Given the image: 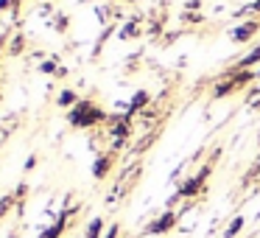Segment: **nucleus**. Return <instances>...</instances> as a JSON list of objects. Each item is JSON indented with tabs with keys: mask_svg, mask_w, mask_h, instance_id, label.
Segmentation results:
<instances>
[{
	"mask_svg": "<svg viewBox=\"0 0 260 238\" xmlns=\"http://www.w3.org/2000/svg\"><path fill=\"white\" fill-rule=\"evenodd\" d=\"M107 115L101 112L98 107H92L90 101H79L73 109H70V124L73 126H92L98 121H104Z\"/></svg>",
	"mask_w": 260,
	"mask_h": 238,
	"instance_id": "nucleus-1",
	"label": "nucleus"
},
{
	"mask_svg": "<svg viewBox=\"0 0 260 238\" xmlns=\"http://www.w3.org/2000/svg\"><path fill=\"white\" fill-rule=\"evenodd\" d=\"M207 176H210V168H202L193 180H187L185 185L179 188V196H196V193L204 188V180H207Z\"/></svg>",
	"mask_w": 260,
	"mask_h": 238,
	"instance_id": "nucleus-2",
	"label": "nucleus"
},
{
	"mask_svg": "<svg viewBox=\"0 0 260 238\" xmlns=\"http://www.w3.org/2000/svg\"><path fill=\"white\" fill-rule=\"evenodd\" d=\"M174 224H176V213H174V210H168V213L157 216V219H154L151 224H148V230H146V232H151V235H159V232H168Z\"/></svg>",
	"mask_w": 260,
	"mask_h": 238,
	"instance_id": "nucleus-3",
	"label": "nucleus"
},
{
	"mask_svg": "<svg viewBox=\"0 0 260 238\" xmlns=\"http://www.w3.org/2000/svg\"><path fill=\"white\" fill-rule=\"evenodd\" d=\"M254 31H257V23H246V25H241V28L232 31V40H235V42H246V40H252Z\"/></svg>",
	"mask_w": 260,
	"mask_h": 238,
	"instance_id": "nucleus-4",
	"label": "nucleus"
},
{
	"mask_svg": "<svg viewBox=\"0 0 260 238\" xmlns=\"http://www.w3.org/2000/svg\"><path fill=\"white\" fill-rule=\"evenodd\" d=\"M109 165H112V160H109V154H101V157L95 160V165H92V174H95V180H104V176H107Z\"/></svg>",
	"mask_w": 260,
	"mask_h": 238,
	"instance_id": "nucleus-5",
	"label": "nucleus"
},
{
	"mask_svg": "<svg viewBox=\"0 0 260 238\" xmlns=\"http://www.w3.org/2000/svg\"><path fill=\"white\" fill-rule=\"evenodd\" d=\"M14 126H17V115H6V118H0V143L12 135Z\"/></svg>",
	"mask_w": 260,
	"mask_h": 238,
	"instance_id": "nucleus-6",
	"label": "nucleus"
},
{
	"mask_svg": "<svg viewBox=\"0 0 260 238\" xmlns=\"http://www.w3.org/2000/svg\"><path fill=\"white\" fill-rule=\"evenodd\" d=\"M257 62H260V45L254 48V51H249L246 56H243L241 62H238V70H249L252 65H257Z\"/></svg>",
	"mask_w": 260,
	"mask_h": 238,
	"instance_id": "nucleus-7",
	"label": "nucleus"
},
{
	"mask_svg": "<svg viewBox=\"0 0 260 238\" xmlns=\"http://www.w3.org/2000/svg\"><path fill=\"white\" fill-rule=\"evenodd\" d=\"M148 104V93L146 90H137L135 93V98H132V107H129V112H137L140 107H146Z\"/></svg>",
	"mask_w": 260,
	"mask_h": 238,
	"instance_id": "nucleus-8",
	"label": "nucleus"
},
{
	"mask_svg": "<svg viewBox=\"0 0 260 238\" xmlns=\"http://www.w3.org/2000/svg\"><path fill=\"white\" fill-rule=\"evenodd\" d=\"M241 230H243V219H241V216H235V219L230 221V227L224 230V238H235Z\"/></svg>",
	"mask_w": 260,
	"mask_h": 238,
	"instance_id": "nucleus-9",
	"label": "nucleus"
},
{
	"mask_svg": "<svg viewBox=\"0 0 260 238\" xmlns=\"http://www.w3.org/2000/svg\"><path fill=\"white\" fill-rule=\"evenodd\" d=\"M101 232H104V221L101 219H92L90 227H87V238H101Z\"/></svg>",
	"mask_w": 260,
	"mask_h": 238,
	"instance_id": "nucleus-10",
	"label": "nucleus"
},
{
	"mask_svg": "<svg viewBox=\"0 0 260 238\" xmlns=\"http://www.w3.org/2000/svg\"><path fill=\"white\" fill-rule=\"evenodd\" d=\"M59 104H62V107H70V104H76V93L64 90L62 96H59Z\"/></svg>",
	"mask_w": 260,
	"mask_h": 238,
	"instance_id": "nucleus-11",
	"label": "nucleus"
},
{
	"mask_svg": "<svg viewBox=\"0 0 260 238\" xmlns=\"http://www.w3.org/2000/svg\"><path fill=\"white\" fill-rule=\"evenodd\" d=\"M232 90H235V84H232V81H230V84H218V87H215V98H224L226 93H232Z\"/></svg>",
	"mask_w": 260,
	"mask_h": 238,
	"instance_id": "nucleus-12",
	"label": "nucleus"
},
{
	"mask_svg": "<svg viewBox=\"0 0 260 238\" xmlns=\"http://www.w3.org/2000/svg\"><path fill=\"white\" fill-rule=\"evenodd\" d=\"M40 70H42V73H64V70H59V68H56V65H53V62H45V65H42Z\"/></svg>",
	"mask_w": 260,
	"mask_h": 238,
	"instance_id": "nucleus-13",
	"label": "nucleus"
},
{
	"mask_svg": "<svg viewBox=\"0 0 260 238\" xmlns=\"http://www.w3.org/2000/svg\"><path fill=\"white\" fill-rule=\"evenodd\" d=\"M132 34H137V25H135V20H132V23L126 25L123 31H120V37H132Z\"/></svg>",
	"mask_w": 260,
	"mask_h": 238,
	"instance_id": "nucleus-14",
	"label": "nucleus"
},
{
	"mask_svg": "<svg viewBox=\"0 0 260 238\" xmlns=\"http://www.w3.org/2000/svg\"><path fill=\"white\" fill-rule=\"evenodd\" d=\"M118 232H120V227H118V224H112V227H109V232H107L104 238H118Z\"/></svg>",
	"mask_w": 260,
	"mask_h": 238,
	"instance_id": "nucleus-15",
	"label": "nucleus"
},
{
	"mask_svg": "<svg viewBox=\"0 0 260 238\" xmlns=\"http://www.w3.org/2000/svg\"><path fill=\"white\" fill-rule=\"evenodd\" d=\"M243 12H260V0H252V3H249V6L243 9Z\"/></svg>",
	"mask_w": 260,
	"mask_h": 238,
	"instance_id": "nucleus-16",
	"label": "nucleus"
}]
</instances>
